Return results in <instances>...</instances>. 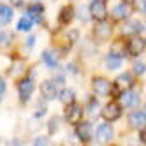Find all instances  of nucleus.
Segmentation results:
<instances>
[{
    "instance_id": "nucleus-1",
    "label": "nucleus",
    "mask_w": 146,
    "mask_h": 146,
    "mask_svg": "<svg viewBox=\"0 0 146 146\" xmlns=\"http://www.w3.org/2000/svg\"><path fill=\"white\" fill-rule=\"evenodd\" d=\"M33 90H35V84H33L31 78H23V80H19V84H17V94H19V99L23 103H26L31 98Z\"/></svg>"
},
{
    "instance_id": "nucleus-2",
    "label": "nucleus",
    "mask_w": 146,
    "mask_h": 146,
    "mask_svg": "<svg viewBox=\"0 0 146 146\" xmlns=\"http://www.w3.org/2000/svg\"><path fill=\"white\" fill-rule=\"evenodd\" d=\"M89 14L96 21H104L108 16V11H106V5L103 0H92V4L89 5Z\"/></svg>"
},
{
    "instance_id": "nucleus-3",
    "label": "nucleus",
    "mask_w": 146,
    "mask_h": 146,
    "mask_svg": "<svg viewBox=\"0 0 146 146\" xmlns=\"http://www.w3.org/2000/svg\"><path fill=\"white\" fill-rule=\"evenodd\" d=\"M111 87H113V84L110 82L108 78H104V77H96L92 80V89H94V92L98 96H108V94H111Z\"/></svg>"
},
{
    "instance_id": "nucleus-4",
    "label": "nucleus",
    "mask_w": 146,
    "mask_h": 146,
    "mask_svg": "<svg viewBox=\"0 0 146 146\" xmlns=\"http://www.w3.org/2000/svg\"><path fill=\"white\" fill-rule=\"evenodd\" d=\"M120 115H122V106L117 104V103H108L101 111V117L106 122H115V120L120 118Z\"/></svg>"
},
{
    "instance_id": "nucleus-5",
    "label": "nucleus",
    "mask_w": 146,
    "mask_h": 146,
    "mask_svg": "<svg viewBox=\"0 0 146 146\" xmlns=\"http://www.w3.org/2000/svg\"><path fill=\"white\" fill-rule=\"evenodd\" d=\"M120 101H122L123 108H136L139 104V94L132 89H127L120 94Z\"/></svg>"
},
{
    "instance_id": "nucleus-6",
    "label": "nucleus",
    "mask_w": 146,
    "mask_h": 146,
    "mask_svg": "<svg viewBox=\"0 0 146 146\" xmlns=\"http://www.w3.org/2000/svg\"><path fill=\"white\" fill-rule=\"evenodd\" d=\"M111 137H113V127L110 125V122L99 123L96 129V139L99 143H108V141H111Z\"/></svg>"
},
{
    "instance_id": "nucleus-7",
    "label": "nucleus",
    "mask_w": 146,
    "mask_h": 146,
    "mask_svg": "<svg viewBox=\"0 0 146 146\" xmlns=\"http://www.w3.org/2000/svg\"><path fill=\"white\" fill-rule=\"evenodd\" d=\"M144 47H146V40H143L141 36H132V38L129 40V44H127V50H129V54L134 56V58L141 56Z\"/></svg>"
},
{
    "instance_id": "nucleus-8",
    "label": "nucleus",
    "mask_w": 146,
    "mask_h": 146,
    "mask_svg": "<svg viewBox=\"0 0 146 146\" xmlns=\"http://www.w3.org/2000/svg\"><path fill=\"white\" fill-rule=\"evenodd\" d=\"M58 89H59V87L56 85V82H54V80H45V82H42V85H40V92H42V96H44L47 101H50V99H54V98H58V94H59Z\"/></svg>"
},
{
    "instance_id": "nucleus-9",
    "label": "nucleus",
    "mask_w": 146,
    "mask_h": 146,
    "mask_svg": "<svg viewBox=\"0 0 146 146\" xmlns=\"http://www.w3.org/2000/svg\"><path fill=\"white\" fill-rule=\"evenodd\" d=\"M82 115H84V110H82L80 104H77V103L68 104V108H66V120L70 123H78Z\"/></svg>"
},
{
    "instance_id": "nucleus-10",
    "label": "nucleus",
    "mask_w": 146,
    "mask_h": 146,
    "mask_svg": "<svg viewBox=\"0 0 146 146\" xmlns=\"http://www.w3.org/2000/svg\"><path fill=\"white\" fill-rule=\"evenodd\" d=\"M129 127H132V129H144L146 127V110L144 111H132L129 115Z\"/></svg>"
},
{
    "instance_id": "nucleus-11",
    "label": "nucleus",
    "mask_w": 146,
    "mask_h": 146,
    "mask_svg": "<svg viewBox=\"0 0 146 146\" xmlns=\"http://www.w3.org/2000/svg\"><path fill=\"white\" fill-rule=\"evenodd\" d=\"M131 12H132L131 4L122 2V4H118V5L113 9L111 16L115 17V19H118V21H123V19H129V17H131Z\"/></svg>"
},
{
    "instance_id": "nucleus-12",
    "label": "nucleus",
    "mask_w": 146,
    "mask_h": 146,
    "mask_svg": "<svg viewBox=\"0 0 146 146\" xmlns=\"http://www.w3.org/2000/svg\"><path fill=\"white\" fill-rule=\"evenodd\" d=\"M111 23H108L106 19L104 21H98V26L94 28V31H96V36L99 40H106L110 35H111Z\"/></svg>"
},
{
    "instance_id": "nucleus-13",
    "label": "nucleus",
    "mask_w": 146,
    "mask_h": 146,
    "mask_svg": "<svg viewBox=\"0 0 146 146\" xmlns=\"http://www.w3.org/2000/svg\"><path fill=\"white\" fill-rule=\"evenodd\" d=\"M75 132H77V136H78V139H80V141L87 143V141L90 139V136H92V127H90V123H89V122H82V123H78V125H77Z\"/></svg>"
},
{
    "instance_id": "nucleus-14",
    "label": "nucleus",
    "mask_w": 146,
    "mask_h": 146,
    "mask_svg": "<svg viewBox=\"0 0 146 146\" xmlns=\"http://www.w3.org/2000/svg\"><path fill=\"white\" fill-rule=\"evenodd\" d=\"M132 82H134V78H132V73H120V75L117 77V80H115V85L118 87V89H122V90H127L131 85H132Z\"/></svg>"
},
{
    "instance_id": "nucleus-15",
    "label": "nucleus",
    "mask_w": 146,
    "mask_h": 146,
    "mask_svg": "<svg viewBox=\"0 0 146 146\" xmlns=\"http://www.w3.org/2000/svg\"><path fill=\"white\" fill-rule=\"evenodd\" d=\"M28 16L31 17L33 21L40 23V21H42V17H44V5H40V4L31 5V7L28 9Z\"/></svg>"
},
{
    "instance_id": "nucleus-16",
    "label": "nucleus",
    "mask_w": 146,
    "mask_h": 146,
    "mask_svg": "<svg viewBox=\"0 0 146 146\" xmlns=\"http://www.w3.org/2000/svg\"><path fill=\"white\" fill-rule=\"evenodd\" d=\"M59 101L63 103V104H71V103H75V92H73L71 89H61L59 90Z\"/></svg>"
},
{
    "instance_id": "nucleus-17",
    "label": "nucleus",
    "mask_w": 146,
    "mask_h": 146,
    "mask_svg": "<svg viewBox=\"0 0 146 146\" xmlns=\"http://www.w3.org/2000/svg\"><path fill=\"white\" fill-rule=\"evenodd\" d=\"M42 59L49 68H56L58 66V58H56V54H54V50H50V49L42 52Z\"/></svg>"
},
{
    "instance_id": "nucleus-18",
    "label": "nucleus",
    "mask_w": 146,
    "mask_h": 146,
    "mask_svg": "<svg viewBox=\"0 0 146 146\" xmlns=\"http://www.w3.org/2000/svg\"><path fill=\"white\" fill-rule=\"evenodd\" d=\"M14 17V12H12V9L9 7V5H0V23H4V25H7V23H11V19Z\"/></svg>"
},
{
    "instance_id": "nucleus-19",
    "label": "nucleus",
    "mask_w": 146,
    "mask_h": 146,
    "mask_svg": "<svg viewBox=\"0 0 146 146\" xmlns=\"http://www.w3.org/2000/svg\"><path fill=\"white\" fill-rule=\"evenodd\" d=\"M73 16H75V9H73L71 5H66V7H63L61 12H59V21H61L63 25H66V23L71 21Z\"/></svg>"
},
{
    "instance_id": "nucleus-20",
    "label": "nucleus",
    "mask_w": 146,
    "mask_h": 146,
    "mask_svg": "<svg viewBox=\"0 0 146 146\" xmlns=\"http://www.w3.org/2000/svg\"><path fill=\"white\" fill-rule=\"evenodd\" d=\"M122 66V58L117 56V54H110L106 58V68L108 70H118Z\"/></svg>"
},
{
    "instance_id": "nucleus-21",
    "label": "nucleus",
    "mask_w": 146,
    "mask_h": 146,
    "mask_svg": "<svg viewBox=\"0 0 146 146\" xmlns=\"http://www.w3.org/2000/svg\"><path fill=\"white\" fill-rule=\"evenodd\" d=\"M33 19L30 16H25V17H21L19 21H17V25H16V30L17 31H28V30H31V26H33Z\"/></svg>"
},
{
    "instance_id": "nucleus-22",
    "label": "nucleus",
    "mask_w": 146,
    "mask_h": 146,
    "mask_svg": "<svg viewBox=\"0 0 146 146\" xmlns=\"http://www.w3.org/2000/svg\"><path fill=\"white\" fill-rule=\"evenodd\" d=\"M125 52H129V50H127V47H123V44H122L120 40H117V42L113 44V47H111V54H117V56L122 58Z\"/></svg>"
},
{
    "instance_id": "nucleus-23",
    "label": "nucleus",
    "mask_w": 146,
    "mask_h": 146,
    "mask_svg": "<svg viewBox=\"0 0 146 146\" xmlns=\"http://www.w3.org/2000/svg\"><path fill=\"white\" fill-rule=\"evenodd\" d=\"M12 42V33L11 31H2L0 33V45L2 47H9Z\"/></svg>"
},
{
    "instance_id": "nucleus-24",
    "label": "nucleus",
    "mask_w": 146,
    "mask_h": 146,
    "mask_svg": "<svg viewBox=\"0 0 146 146\" xmlns=\"http://www.w3.org/2000/svg\"><path fill=\"white\" fill-rule=\"evenodd\" d=\"M98 113H101V110L98 108V103H96V101H90V106L87 108V115H90V117H98Z\"/></svg>"
},
{
    "instance_id": "nucleus-25",
    "label": "nucleus",
    "mask_w": 146,
    "mask_h": 146,
    "mask_svg": "<svg viewBox=\"0 0 146 146\" xmlns=\"http://www.w3.org/2000/svg\"><path fill=\"white\" fill-rule=\"evenodd\" d=\"M144 71H146V64L141 63V61H137V63L134 64V68H132V73H134V75H143Z\"/></svg>"
},
{
    "instance_id": "nucleus-26",
    "label": "nucleus",
    "mask_w": 146,
    "mask_h": 146,
    "mask_svg": "<svg viewBox=\"0 0 146 146\" xmlns=\"http://www.w3.org/2000/svg\"><path fill=\"white\" fill-rule=\"evenodd\" d=\"M33 146H49V139H47L45 136H40V137H36V139H35Z\"/></svg>"
},
{
    "instance_id": "nucleus-27",
    "label": "nucleus",
    "mask_w": 146,
    "mask_h": 146,
    "mask_svg": "<svg viewBox=\"0 0 146 146\" xmlns=\"http://www.w3.org/2000/svg\"><path fill=\"white\" fill-rule=\"evenodd\" d=\"M137 28H139V25H137V23H131V25H127V26L123 28V31H125V33H136V31H137Z\"/></svg>"
},
{
    "instance_id": "nucleus-28",
    "label": "nucleus",
    "mask_w": 146,
    "mask_h": 146,
    "mask_svg": "<svg viewBox=\"0 0 146 146\" xmlns=\"http://www.w3.org/2000/svg\"><path fill=\"white\" fill-rule=\"evenodd\" d=\"M56 123H58V118H52V120L49 122V132H50V134H54V132L58 131V129H56Z\"/></svg>"
},
{
    "instance_id": "nucleus-29",
    "label": "nucleus",
    "mask_w": 146,
    "mask_h": 146,
    "mask_svg": "<svg viewBox=\"0 0 146 146\" xmlns=\"http://www.w3.org/2000/svg\"><path fill=\"white\" fill-rule=\"evenodd\" d=\"M33 44H35V36L31 35V36H28V38H26V47L28 49H33Z\"/></svg>"
},
{
    "instance_id": "nucleus-30",
    "label": "nucleus",
    "mask_w": 146,
    "mask_h": 146,
    "mask_svg": "<svg viewBox=\"0 0 146 146\" xmlns=\"http://www.w3.org/2000/svg\"><path fill=\"white\" fill-rule=\"evenodd\" d=\"M139 141H141L143 144H146V127H144V129H141V134H139Z\"/></svg>"
},
{
    "instance_id": "nucleus-31",
    "label": "nucleus",
    "mask_w": 146,
    "mask_h": 146,
    "mask_svg": "<svg viewBox=\"0 0 146 146\" xmlns=\"http://www.w3.org/2000/svg\"><path fill=\"white\" fill-rule=\"evenodd\" d=\"M4 92H5V82H4L2 77H0V98L4 96Z\"/></svg>"
},
{
    "instance_id": "nucleus-32",
    "label": "nucleus",
    "mask_w": 146,
    "mask_h": 146,
    "mask_svg": "<svg viewBox=\"0 0 146 146\" xmlns=\"http://www.w3.org/2000/svg\"><path fill=\"white\" fill-rule=\"evenodd\" d=\"M54 82H56L58 87H59V85L63 87V85H64V77H63V75H61V77H56V78H54Z\"/></svg>"
},
{
    "instance_id": "nucleus-33",
    "label": "nucleus",
    "mask_w": 146,
    "mask_h": 146,
    "mask_svg": "<svg viewBox=\"0 0 146 146\" xmlns=\"http://www.w3.org/2000/svg\"><path fill=\"white\" fill-rule=\"evenodd\" d=\"M7 146H21V143L14 139V141H9V143H7Z\"/></svg>"
},
{
    "instance_id": "nucleus-34",
    "label": "nucleus",
    "mask_w": 146,
    "mask_h": 146,
    "mask_svg": "<svg viewBox=\"0 0 146 146\" xmlns=\"http://www.w3.org/2000/svg\"><path fill=\"white\" fill-rule=\"evenodd\" d=\"M12 2H14V5H17V7L23 5V0H12Z\"/></svg>"
},
{
    "instance_id": "nucleus-35",
    "label": "nucleus",
    "mask_w": 146,
    "mask_h": 146,
    "mask_svg": "<svg viewBox=\"0 0 146 146\" xmlns=\"http://www.w3.org/2000/svg\"><path fill=\"white\" fill-rule=\"evenodd\" d=\"M125 2H127V4H132V2H134V0H125Z\"/></svg>"
}]
</instances>
